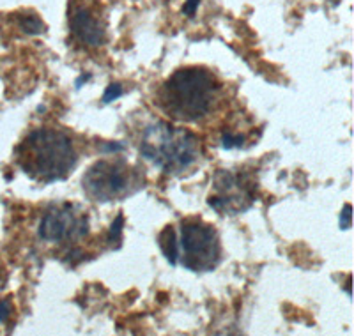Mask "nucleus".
<instances>
[{"instance_id":"13","label":"nucleus","mask_w":354,"mask_h":336,"mask_svg":"<svg viewBox=\"0 0 354 336\" xmlns=\"http://www.w3.org/2000/svg\"><path fill=\"white\" fill-rule=\"evenodd\" d=\"M122 87L121 84H110L109 87H106L105 94H103V103H112V101L119 100V97L122 96Z\"/></svg>"},{"instance_id":"9","label":"nucleus","mask_w":354,"mask_h":336,"mask_svg":"<svg viewBox=\"0 0 354 336\" xmlns=\"http://www.w3.org/2000/svg\"><path fill=\"white\" fill-rule=\"evenodd\" d=\"M158 244H160L161 253L165 255L170 265H177L179 262V243H177L176 230L174 227H165L158 236Z\"/></svg>"},{"instance_id":"14","label":"nucleus","mask_w":354,"mask_h":336,"mask_svg":"<svg viewBox=\"0 0 354 336\" xmlns=\"http://www.w3.org/2000/svg\"><path fill=\"white\" fill-rule=\"evenodd\" d=\"M12 313V304L9 299H0V324H6Z\"/></svg>"},{"instance_id":"8","label":"nucleus","mask_w":354,"mask_h":336,"mask_svg":"<svg viewBox=\"0 0 354 336\" xmlns=\"http://www.w3.org/2000/svg\"><path fill=\"white\" fill-rule=\"evenodd\" d=\"M69 30L82 44L97 48L106 41V24L96 0H73L69 4Z\"/></svg>"},{"instance_id":"6","label":"nucleus","mask_w":354,"mask_h":336,"mask_svg":"<svg viewBox=\"0 0 354 336\" xmlns=\"http://www.w3.org/2000/svg\"><path fill=\"white\" fill-rule=\"evenodd\" d=\"M88 232V220L77 205L62 204L50 207L39 223V237L46 243H69Z\"/></svg>"},{"instance_id":"12","label":"nucleus","mask_w":354,"mask_h":336,"mask_svg":"<svg viewBox=\"0 0 354 336\" xmlns=\"http://www.w3.org/2000/svg\"><path fill=\"white\" fill-rule=\"evenodd\" d=\"M245 144V136L243 135H234V133H225L221 138V145L225 149H236L241 147Z\"/></svg>"},{"instance_id":"16","label":"nucleus","mask_w":354,"mask_h":336,"mask_svg":"<svg viewBox=\"0 0 354 336\" xmlns=\"http://www.w3.org/2000/svg\"><path fill=\"white\" fill-rule=\"evenodd\" d=\"M198 2H201V0H186L185 9H183V11H185V15H188V17H194L195 11H197V8H198Z\"/></svg>"},{"instance_id":"17","label":"nucleus","mask_w":354,"mask_h":336,"mask_svg":"<svg viewBox=\"0 0 354 336\" xmlns=\"http://www.w3.org/2000/svg\"><path fill=\"white\" fill-rule=\"evenodd\" d=\"M124 149H126V145L121 144V142H110L109 145H105V147H103V151L105 152H121V151H124Z\"/></svg>"},{"instance_id":"10","label":"nucleus","mask_w":354,"mask_h":336,"mask_svg":"<svg viewBox=\"0 0 354 336\" xmlns=\"http://www.w3.org/2000/svg\"><path fill=\"white\" fill-rule=\"evenodd\" d=\"M18 27L21 28V32L36 36V34H43L46 30V25L43 24L37 15H20L18 17Z\"/></svg>"},{"instance_id":"5","label":"nucleus","mask_w":354,"mask_h":336,"mask_svg":"<svg viewBox=\"0 0 354 336\" xmlns=\"http://www.w3.org/2000/svg\"><path fill=\"white\" fill-rule=\"evenodd\" d=\"M179 261L192 272H209L221 261V244L213 225L202 220H186L181 225Z\"/></svg>"},{"instance_id":"1","label":"nucleus","mask_w":354,"mask_h":336,"mask_svg":"<svg viewBox=\"0 0 354 336\" xmlns=\"http://www.w3.org/2000/svg\"><path fill=\"white\" fill-rule=\"evenodd\" d=\"M221 84L216 76L202 66L177 69L158 87V109L177 122L197 124L218 109Z\"/></svg>"},{"instance_id":"7","label":"nucleus","mask_w":354,"mask_h":336,"mask_svg":"<svg viewBox=\"0 0 354 336\" xmlns=\"http://www.w3.org/2000/svg\"><path fill=\"white\" fill-rule=\"evenodd\" d=\"M214 195L207 198V204L223 214H238L254 204L252 185L241 176H234L229 170H218L213 180Z\"/></svg>"},{"instance_id":"2","label":"nucleus","mask_w":354,"mask_h":336,"mask_svg":"<svg viewBox=\"0 0 354 336\" xmlns=\"http://www.w3.org/2000/svg\"><path fill=\"white\" fill-rule=\"evenodd\" d=\"M17 160L30 179L48 185L69 176L78 163L71 138L52 128H39L28 133L17 147Z\"/></svg>"},{"instance_id":"4","label":"nucleus","mask_w":354,"mask_h":336,"mask_svg":"<svg viewBox=\"0 0 354 336\" xmlns=\"http://www.w3.org/2000/svg\"><path fill=\"white\" fill-rule=\"evenodd\" d=\"M145 177L138 167L122 160H100L88 168L82 177V188L93 202L124 200L140 192Z\"/></svg>"},{"instance_id":"15","label":"nucleus","mask_w":354,"mask_h":336,"mask_svg":"<svg viewBox=\"0 0 354 336\" xmlns=\"http://www.w3.org/2000/svg\"><path fill=\"white\" fill-rule=\"evenodd\" d=\"M351 211H353V207H351V204H346L344 205L342 212H340V228L342 230H349L351 228Z\"/></svg>"},{"instance_id":"11","label":"nucleus","mask_w":354,"mask_h":336,"mask_svg":"<svg viewBox=\"0 0 354 336\" xmlns=\"http://www.w3.org/2000/svg\"><path fill=\"white\" fill-rule=\"evenodd\" d=\"M122 227H124V216L119 214L115 220L112 221L110 225V232H109V243L115 244V246H121V241H122Z\"/></svg>"},{"instance_id":"3","label":"nucleus","mask_w":354,"mask_h":336,"mask_svg":"<svg viewBox=\"0 0 354 336\" xmlns=\"http://www.w3.org/2000/svg\"><path fill=\"white\" fill-rule=\"evenodd\" d=\"M140 154L167 174H183L201 158V142L194 133L154 120L140 136Z\"/></svg>"}]
</instances>
